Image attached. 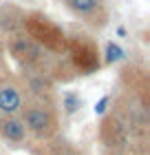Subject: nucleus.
<instances>
[{"instance_id": "obj_1", "label": "nucleus", "mask_w": 150, "mask_h": 155, "mask_svg": "<svg viewBox=\"0 0 150 155\" xmlns=\"http://www.w3.org/2000/svg\"><path fill=\"white\" fill-rule=\"evenodd\" d=\"M24 124L29 126L31 131L42 133V131H46L49 126H51V115H49L44 109L35 107V109H29V111H27V115H24Z\"/></svg>"}, {"instance_id": "obj_4", "label": "nucleus", "mask_w": 150, "mask_h": 155, "mask_svg": "<svg viewBox=\"0 0 150 155\" xmlns=\"http://www.w3.org/2000/svg\"><path fill=\"white\" fill-rule=\"evenodd\" d=\"M75 60H77V64L82 69H86V71L97 64V58H95V51H93V49H80V51L75 53Z\"/></svg>"}, {"instance_id": "obj_2", "label": "nucleus", "mask_w": 150, "mask_h": 155, "mask_svg": "<svg viewBox=\"0 0 150 155\" xmlns=\"http://www.w3.org/2000/svg\"><path fill=\"white\" fill-rule=\"evenodd\" d=\"M20 109V93L13 87L0 89V111L2 113H16Z\"/></svg>"}, {"instance_id": "obj_5", "label": "nucleus", "mask_w": 150, "mask_h": 155, "mask_svg": "<svg viewBox=\"0 0 150 155\" xmlns=\"http://www.w3.org/2000/svg\"><path fill=\"white\" fill-rule=\"evenodd\" d=\"M71 9H75L77 13H91L99 5V0H66Z\"/></svg>"}, {"instance_id": "obj_3", "label": "nucleus", "mask_w": 150, "mask_h": 155, "mask_svg": "<svg viewBox=\"0 0 150 155\" xmlns=\"http://www.w3.org/2000/svg\"><path fill=\"white\" fill-rule=\"evenodd\" d=\"M2 135L11 142H22L24 140V126L18 120H5L2 122Z\"/></svg>"}, {"instance_id": "obj_7", "label": "nucleus", "mask_w": 150, "mask_h": 155, "mask_svg": "<svg viewBox=\"0 0 150 155\" xmlns=\"http://www.w3.org/2000/svg\"><path fill=\"white\" fill-rule=\"evenodd\" d=\"M108 102H110V97H108V95H104L102 100L95 104V113H97V115H104V113H106V107H108Z\"/></svg>"}, {"instance_id": "obj_8", "label": "nucleus", "mask_w": 150, "mask_h": 155, "mask_svg": "<svg viewBox=\"0 0 150 155\" xmlns=\"http://www.w3.org/2000/svg\"><path fill=\"white\" fill-rule=\"evenodd\" d=\"M77 104H80V100H77L75 95H66V111L69 113H73V111L77 109Z\"/></svg>"}, {"instance_id": "obj_6", "label": "nucleus", "mask_w": 150, "mask_h": 155, "mask_svg": "<svg viewBox=\"0 0 150 155\" xmlns=\"http://www.w3.org/2000/svg\"><path fill=\"white\" fill-rule=\"evenodd\" d=\"M121 58H124V49L119 45H115V42H110V45L106 47V62H117Z\"/></svg>"}]
</instances>
